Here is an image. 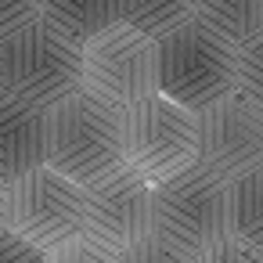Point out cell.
I'll list each match as a JSON object with an SVG mask.
<instances>
[{"label": "cell", "instance_id": "obj_1", "mask_svg": "<svg viewBox=\"0 0 263 263\" xmlns=\"http://www.w3.org/2000/svg\"><path fill=\"white\" fill-rule=\"evenodd\" d=\"M47 166L90 187L126 166V108L72 90L47 108Z\"/></svg>", "mask_w": 263, "mask_h": 263}, {"label": "cell", "instance_id": "obj_2", "mask_svg": "<svg viewBox=\"0 0 263 263\" xmlns=\"http://www.w3.org/2000/svg\"><path fill=\"white\" fill-rule=\"evenodd\" d=\"M238 87V44L198 15L159 36V94L202 108Z\"/></svg>", "mask_w": 263, "mask_h": 263}, {"label": "cell", "instance_id": "obj_3", "mask_svg": "<svg viewBox=\"0 0 263 263\" xmlns=\"http://www.w3.org/2000/svg\"><path fill=\"white\" fill-rule=\"evenodd\" d=\"M11 94L51 108L83 87V40L54 26L47 15L4 40Z\"/></svg>", "mask_w": 263, "mask_h": 263}, {"label": "cell", "instance_id": "obj_4", "mask_svg": "<svg viewBox=\"0 0 263 263\" xmlns=\"http://www.w3.org/2000/svg\"><path fill=\"white\" fill-rule=\"evenodd\" d=\"M83 90L119 108L159 94V40L123 18L94 33L83 40Z\"/></svg>", "mask_w": 263, "mask_h": 263}, {"label": "cell", "instance_id": "obj_5", "mask_svg": "<svg viewBox=\"0 0 263 263\" xmlns=\"http://www.w3.org/2000/svg\"><path fill=\"white\" fill-rule=\"evenodd\" d=\"M227 184L209 166L195 162L184 173L152 184V227L162 238L202 252L216 238L231 234V209H227Z\"/></svg>", "mask_w": 263, "mask_h": 263}, {"label": "cell", "instance_id": "obj_6", "mask_svg": "<svg viewBox=\"0 0 263 263\" xmlns=\"http://www.w3.org/2000/svg\"><path fill=\"white\" fill-rule=\"evenodd\" d=\"M126 162L152 184L170 180L198 162V112L152 94L126 108Z\"/></svg>", "mask_w": 263, "mask_h": 263}, {"label": "cell", "instance_id": "obj_7", "mask_svg": "<svg viewBox=\"0 0 263 263\" xmlns=\"http://www.w3.org/2000/svg\"><path fill=\"white\" fill-rule=\"evenodd\" d=\"M11 231L40 249L87 231V187L54 166H36L11 180Z\"/></svg>", "mask_w": 263, "mask_h": 263}, {"label": "cell", "instance_id": "obj_8", "mask_svg": "<svg viewBox=\"0 0 263 263\" xmlns=\"http://www.w3.org/2000/svg\"><path fill=\"white\" fill-rule=\"evenodd\" d=\"M198 162L234 180L263 162V101L231 90L198 108Z\"/></svg>", "mask_w": 263, "mask_h": 263}, {"label": "cell", "instance_id": "obj_9", "mask_svg": "<svg viewBox=\"0 0 263 263\" xmlns=\"http://www.w3.org/2000/svg\"><path fill=\"white\" fill-rule=\"evenodd\" d=\"M87 231L116 249L152 234V180L130 162L87 187Z\"/></svg>", "mask_w": 263, "mask_h": 263}, {"label": "cell", "instance_id": "obj_10", "mask_svg": "<svg viewBox=\"0 0 263 263\" xmlns=\"http://www.w3.org/2000/svg\"><path fill=\"white\" fill-rule=\"evenodd\" d=\"M36 166H47V108L8 90L0 98V180L11 184Z\"/></svg>", "mask_w": 263, "mask_h": 263}, {"label": "cell", "instance_id": "obj_11", "mask_svg": "<svg viewBox=\"0 0 263 263\" xmlns=\"http://www.w3.org/2000/svg\"><path fill=\"white\" fill-rule=\"evenodd\" d=\"M227 209L231 234H241L263 249V162L227 184Z\"/></svg>", "mask_w": 263, "mask_h": 263}, {"label": "cell", "instance_id": "obj_12", "mask_svg": "<svg viewBox=\"0 0 263 263\" xmlns=\"http://www.w3.org/2000/svg\"><path fill=\"white\" fill-rule=\"evenodd\" d=\"M44 15L76 40H90L119 22V0H44Z\"/></svg>", "mask_w": 263, "mask_h": 263}, {"label": "cell", "instance_id": "obj_13", "mask_svg": "<svg viewBox=\"0 0 263 263\" xmlns=\"http://www.w3.org/2000/svg\"><path fill=\"white\" fill-rule=\"evenodd\" d=\"M198 18L227 40L245 44L263 33V0H198Z\"/></svg>", "mask_w": 263, "mask_h": 263}, {"label": "cell", "instance_id": "obj_14", "mask_svg": "<svg viewBox=\"0 0 263 263\" xmlns=\"http://www.w3.org/2000/svg\"><path fill=\"white\" fill-rule=\"evenodd\" d=\"M195 15H198V0H119V18L144 29L155 40Z\"/></svg>", "mask_w": 263, "mask_h": 263}, {"label": "cell", "instance_id": "obj_15", "mask_svg": "<svg viewBox=\"0 0 263 263\" xmlns=\"http://www.w3.org/2000/svg\"><path fill=\"white\" fill-rule=\"evenodd\" d=\"M47 263H123V249L101 241L90 231H80L54 249H47Z\"/></svg>", "mask_w": 263, "mask_h": 263}, {"label": "cell", "instance_id": "obj_16", "mask_svg": "<svg viewBox=\"0 0 263 263\" xmlns=\"http://www.w3.org/2000/svg\"><path fill=\"white\" fill-rule=\"evenodd\" d=\"M123 263H198V252L152 231L141 241H134L130 249H123Z\"/></svg>", "mask_w": 263, "mask_h": 263}, {"label": "cell", "instance_id": "obj_17", "mask_svg": "<svg viewBox=\"0 0 263 263\" xmlns=\"http://www.w3.org/2000/svg\"><path fill=\"white\" fill-rule=\"evenodd\" d=\"M198 263H263V249L241 234H223L198 252Z\"/></svg>", "mask_w": 263, "mask_h": 263}, {"label": "cell", "instance_id": "obj_18", "mask_svg": "<svg viewBox=\"0 0 263 263\" xmlns=\"http://www.w3.org/2000/svg\"><path fill=\"white\" fill-rule=\"evenodd\" d=\"M238 90L263 101V33L238 44Z\"/></svg>", "mask_w": 263, "mask_h": 263}, {"label": "cell", "instance_id": "obj_19", "mask_svg": "<svg viewBox=\"0 0 263 263\" xmlns=\"http://www.w3.org/2000/svg\"><path fill=\"white\" fill-rule=\"evenodd\" d=\"M44 15V0H0V40Z\"/></svg>", "mask_w": 263, "mask_h": 263}, {"label": "cell", "instance_id": "obj_20", "mask_svg": "<svg viewBox=\"0 0 263 263\" xmlns=\"http://www.w3.org/2000/svg\"><path fill=\"white\" fill-rule=\"evenodd\" d=\"M0 263H47V249L33 245L18 231H0Z\"/></svg>", "mask_w": 263, "mask_h": 263}, {"label": "cell", "instance_id": "obj_21", "mask_svg": "<svg viewBox=\"0 0 263 263\" xmlns=\"http://www.w3.org/2000/svg\"><path fill=\"white\" fill-rule=\"evenodd\" d=\"M11 227V184L0 180V231Z\"/></svg>", "mask_w": 263, "mask_h": 263}, {"label": "cell", "instance_id": "obj_22", "mask_svg": "<svg viewBox=\"0 0 263 263\" xmlns=\"http://www.w3.org/2000/svg\"><path fill=\"white\" fill-rule=\"evenodd\" d=\"M8 90H11V83H8V54H4V40H0V98Z\"/></svg>", "mask_w": 263, "mask_h": 263}]
</instances>
